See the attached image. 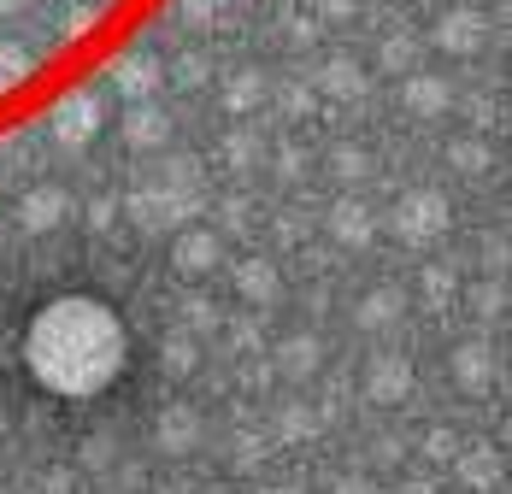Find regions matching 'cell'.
Wrapping results in <instances>:
<instances>
[{"mask_svg": "<svg viewBox=\"0 0 512 494\" xmlns=\"http://www.w3.org/2000/svg\"><path fill=\"white\" fill-rule=\"evenodd\" d=\"M18 371L65 406L101 400L130 371V324L95 289L48 295L18 330Z\"/></svg>", "mask_w": 512, "mask_h": 494, "instance_id": "cell-1", "label": "cell"}, {"mask_svg": "<svg viewBox=\"0 0 512 494\" xmlns=\"http://www.w3.org/2000/svg\"><path fill=\"white\" fill-rule=\"evenodd\" d=\"M18 6H24V0H0V42H6V30L18 24Z\"/></svg>", "mask_w": 512, "mask_h": 494, "instance_id": "cell-2", "label": "cell"}, {"mask_svg": "<svg viewBox=\"0 0 512 494\" xmlns=\"http://www.w3.org/2000/svg\"><path fill=\"white\" fill-rule=\"evenodd\" d=\"M318 6H324V12H348V0H318Z\"/></svg>", "mask_w": 512, "mask_h": 494, "instance_id": "cell-3", "label": "cell"}]
</instances>
